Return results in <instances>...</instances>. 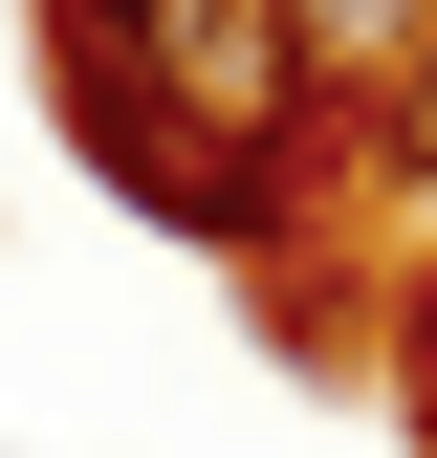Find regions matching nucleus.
I'll use <instances>...</instances> for the list:
<instances>
[{
    "instance_id": "nucleus-1",
    "label": "nucleus",
    "mask_w": 437,
    "mask_h": 458,
    "mask_svg": "<svg viewBox=\"0 0 437 458\" xmlns=\"http://www.w3.org/2000/svg\"><path fill=\"white\" fill-rule=\"evenodd\" d=\"M44 88H153L176 131H285V0H44Z\"/></svg>"
},
{
    "instance_id": "nucleus-2",
    "label": "nucleus",
    "mask_w": 437,
    "mask_h": 458,
    "mask_svg": "<svg viewBox=\"0 0 437 458\" xmlns=\"http://www.w3.org/2000/svg\"><path fill=\"white\" fill-rule=\"evenodd\" d=\"M416 44H437V0H285V131L350 153L372 109L416 88Z\"/></svg>"
},
{
    "instance_id": "nucleus-3",
    "label": "nucleus",
    "mask_w": 437,
    "mask_h": 458,
    "mask_svg": "<svg viewBox=\"0 0 437 458\" xmlns=\"http://www.w3.org/2000/svg\"><path fill=\"white\" fill-rule=\"evenodd\" d=\"M350 153H372V175H394V197H437V44H416V88H394V109H372V131H350Z\"/></svg>"
},
{
    "instance_id": "nucleus-4",
    "label": "nucleus",
    "mask_w": 437,
    "mask_h": 458,
    "mask_svg": "<svg viewBox=\"0 0 437 458\" xmlns=\"http://www.w3.org/2000/svg\"><path fill=\"white\" fill-rule=\"evenodd\" d=\"M394 371H416V458H437V262H416V306H394Z\"/></svg>"
}]
</instances>
